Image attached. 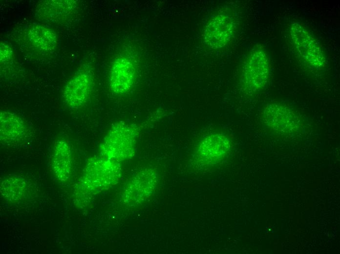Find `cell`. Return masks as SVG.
<instances>
[{
    "label": "cell",
    "instance_id": "obj_10",
    "mask_svg": "<svg viewBox=\"0 0 340 254\" xmlns=\"http://www.w3.org/2000/svg\"><path fill=\"white\" fill-rule=\"evenodd\" d=\"M235 27V21L233 16L218 14L206 26L203 36L204 42L212 49L221 48L231 40Z\"/></svg>",
    "mask_w": 340,
    "mask_h": 254
},
{
    "label": "cell",
    "instance_id": "obj_1",
    "mask_svg": "<svg viewBox=\"0 0 340 254\" xmlns=\"http://www.w3.org/2000/svg\"><path fill=\"white\" fill-rule=\"evenodd\" d=\"M122 175L120 162L102 156L90 158L78 183L84 197L87 199L117 184Z\"/></svg>",
    "mask_w": 340,
    "mask_h": 254
},
{
    "label": "cell",
    "instance_id": "obj_4",
    "mask_svg": "<svg viewBox=\"0 0 340 254\" xmlns=\"http://www.w3.org/2000/svg\"><path fill=\"white\" fill-rule=\"evenodd\" d=\"M270 72L267 54L261 48L253 49L247 57L242 68L241 85L249 94L261 91L267 85Z\"/></svg>",
    "mask_w": 340,
    "mask_h": 254
},
{
    "label": "cell",
    "instance_id": "obj_5",
    "mask_svg": "<svg viewBox=\"0 0 340 254\" xmlns=\"http://www.w3.org/2000/svg\"><path fill=\"white\" fill-rule=\"evenodd\" d=\"M158 173L152 168H146L134 173L125 185L122 201L128 207H135L149 198L154 192Z\"/></svg>",
    "mask_w": 340,
    "mask_h": 254
},
{
    "label": "cell",
    "instance_id": "obj_7",
    "mask_svg": "<svg viewBox=\"0 0 340 254\" xmlns=\"http://www.w3.org/2000/svg\"><path fill=\"white\" fill-rule=\"evenodd\" d=\"M232 147L230 138L221 132H212L203 137L195 152L197 162L204 166L217 164L229 154Z\"/></svg>",
    "mask_w": 340,
    "mask_h": 254
},
{
    "label": "cell",
    "instance_id": "obj_13",
    "mask_svg": "<svg viewBox=\"0 0 340 254\" xmlns=\"http://www.w3.org/2000/svg\"><path fill=\"white\" fill-rule=\"evenodd\" d=\"M51 167L54 175L60 181L65 182L70 178L72 171L71 150L65 140L58 139L54 143Z\"/></svg>",
    "mask_w": 340,
    "mask_h": 254
},
{
    "label": "cell",
    "instance_id": "obj_14",
    "mask_svg": "<svg viewBox=\"0 0 340 254\" xmlns=\"http://www.w3.org/2000/svg\"><path fill=\"white\" fill-rule=\"evenodd\" d=\"M25 37L34 47L44 51H51L58 45L56 33L51 29L39 23H32L25 29Z\"/></svg>",
    "mask_w": 340,
    "mask_h": 254
},
{
    "label": "cell",
    "instance_id": "obj_3",
    "mask_svg": "<svg viewBox=\"0 0 340 254\" xmlns=\"http://www.w3.org/2000/svg\"><path fill=\"white\" fill-rule=\"evenodd\" d=\"M289 34L298 57L306 65L317 70L326 66V58L320 44L302 24L292 22Z\"/></svg>",
    "mask_w": 340,
    "mask_h": 254
},
{
    "label": "cell",
    "instance_id": "obj_15",
    "mask_svg": "<svg viewBox=\"0 0 340 254\" xmlns=\"http://www.w3.org/2000/svg\"><path fill=\"white\" fill-rule=\"evenodd\" d=\"M27 188V181L19 175H10L2 179L0 192L3 198L14 202L22 198Z\"/></svg>",
    "mask_w": 340,
    "mask_h": 254
},
{
    "label": "cell",
    "instance_id": "obj_11",
    "mask_svg": "<svg viewBox=\"0 0 340 254\" xmlns=\"http://www.w3.org/2000/svg\"><path fill=\"white\" fill-rule=\"evenodd\" d=\"M136 78V68L131 58L120 56L115 60L110 68L109 85L113 92L124 94L132 87Z\"/></svg>",
    "mask_w": 340,
    "mask_h": 254
},
{
    "label": "cell",
    "instance_id": "obj_9",
    "mask_svg": "<svg viewBox=\"0 0 340 254\" xmlns=\"http://www.w3.org/2000/svg\"><path fill=\"white\" fill-rule=\"evenodd\" d=\"M31 135L29 125L21 117L10 111L0 112V140L2 144L8 146L19 145L27 141Z\"/></svg>",
    "mask_w": 340,
    "mask_h": 254
},
{
    "label": "cell",
    "instance_id": "obj_8",
    "mask_svg": "<svg viewBox=\"0 0 340 254\" xmlns=\"http://www.w3.org/2000/svg\"><path fill=\"white\" fill-rule=\"evenodd\" d=\"M93 85V72L88 68L80 69L64 86L63 93L64 103L71 109L81 108L87 101Z\"/></svg>",
    "mask_w": 340,
    "mask_h": 254
},
{
    "label": "cell",
    "instance_id": "obj_2",
    "mask_svg": "<svg viewBox=\"0 0 340 254\" xmlns=\"http://www.w3.org/2000/svg\"><path fill=\"white\" fill-rule=\"evenodd\" d=\"M141 127L124 121L113 124L100 146L101 156L119 162L130 159L136 150Z\"/></svg>",
    "mask_w": 340,
    "mask_h": 254
},
{
    "label": "cell",
    "instance_id": "obj_16",
    "mask_svg": "<svg viewBox=\"0 0 340 254\" xmlns=\"http://www.w3.org/2000/svg\"><path fill=\"white\" fill-rule=\"evenodd\" d=\"M12 55V50L11 47L5 43H0V58L2 63L9 61Z\"/></svg>",
    "mask_w": 340,
    "mask_h": 254
},
{
    "label": "cell",
    "instance_id": "obj_12",
    "mask_svg": "<svg viewBox=\"0 0 340 254\" xmlns=\"http://www.w3.org/2000/svg\"><path fill=\"white\" fill-rule=\"evenodd\" d=\"M76 8V1L74 0H42L36 7V14L41 20L57 22L69 17Z\"/></svg>",
    "mask_w": 340,
    "mask_h": 254
},
{
    "label": "cell",
    "instance_id": "obj_6",
    "mask_svg": "<svg viewBox=\"0 0 340 254\" xmlns=\"http://www.w3.org/2000/svg\"><path fill=\"white\" fill-rule=\"evenodd\" d=\"M264 124L277 133L289 134L298 131L301 127L298 114L290 106L279 103L266 105L261 112Z\"/></svg>",
    "mask_w": 340,
    "mask_h": 254
}]
</instances>
